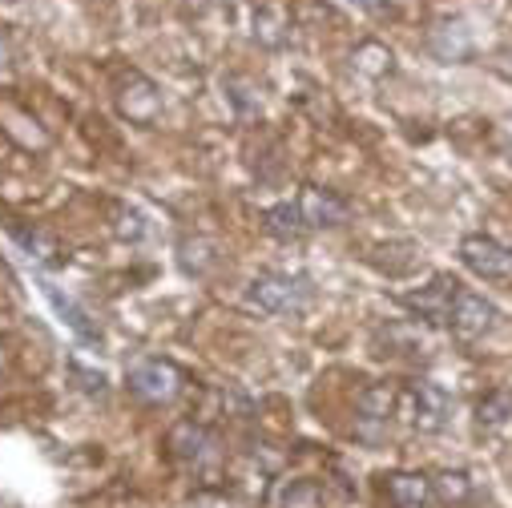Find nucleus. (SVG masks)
<instances>
[{
  "mask_svg": "<svg viewBox=\"0 0 512 508\" xmlns=\"http://www.w3.org/2000/svg\"><path fill=\"white\" fill-rule=\"evenodd\" d=\"M460 263L480 279H512V250L488 234H468L460 242Z\"/></svg>",
  "mask_w": 512,
  "mask_h": 508,
  "instance_id": "nucleus-5",
  "label": "nucleus"
},
{
  "mask_svg": "<svg viewBox=\"0 0 512 508\" xmlns=\"http://www.w3.org/2000/svg\"><path fill=\"white\" fill-rule=\"evenodd\" d=\"M355 9H363V13H383L388 9V0H351Z\"/></svg>",
  "mask_w": 512,
  "mask_h": 508,
  "instance_id": "nucleus-16",
  "label": "nucleus"
},
{
  "mask_svg": "<svg viewBox=\"0 0 512 508\" xmlns=\"http://www.w3.org/2000/svg\"><path fill=\"white\" fill-rule=\"evenodd\" d=\"M263 226H267V234H275V238H283V242H295V238L307 234V222H303V214H299L295 202L271 206V210L263 214Z\"/></svg>",
  "mask_w": 512,
  "mask_h": 508,
  "instance_id": "nucleus-11",
  "label": "nucleus"
},
{
  "mask_svg": "<svg viewBox=\"0 0 512 508\" xmlns=\"http://www.w3.org/2000/svg\"><path fill=\"white\" fill-rule=\"evenodd\" d=\"M9 57V49H5V41H0V61H5Z\"/></svg>",
  "mask_w": 512,
  "mask_h": 508,
  "instance_id": "nucleus-17",
  "label": "nucleus"
},
{
  "mask_svg": "<svg viewBox=\"0 0 512 508\" xmlns=\"http://www.w3.org/2000/svg\"><path fill=\"white\" fill-rule=\"evenodd\" d=\"M359 412H363V420H388L396 412V388H388V384L367 388L359 396Z\"/></svg>",
  "mask_w": 512,
  "mask_h": 508,
  "instance_id": "nucleus-12",
  "label": "nucleus"
},
{
  "mask_svg": "<svg viewBox=\"0 0 512 508\" xmlns=\"http://www.w3.org/2000/svg\"><path fill=\"white\" fill-rule=\"evenodd\" d=\"M432 488H436L440 500H464V496L472 492V480H468L464 472H444V476L432 480Z\"/></svg>",
  "mask_w": 512,
  "mask_h": 508,
  "instance_id": "nucleus-15",
  "label": "nucleus"
},
{
  "mask_svg": "<svg viewBox=\"0 0 512 508\" xmlns=\"http://www.w3.org/2000/svg\"><path fill=\"white\" fill-rule=\"evenodd\" d=\"M295 206H299V214H303L307 230L347 222V202H343L339 194H331V190H319V186H303V194H299V202H295Z\"/></svg>",
  "mask_w": 512,
  "mask_h": 508,
  "instance_id": "nucleus-7",
  "label": "nucleus"
},
{
  "mask_svg": "<svg viewBox=\"0 0 512 508\" xmlns=\"http://www.w3.org/2000/svg\"><path fill=\"white\" fill-rule=\"evenodd\" d=\"M388 496L400 508H420V504H428L436 496V488H432V480L424 472H392L388 476Z\"/></svg>",
  "mask_w": 512,
  "mask_h": 508,
  "instance_id": "nucleus-10",
  "label": "nucleus"
},
{
  "mask_svg": "<svg viewBox=\"0 0 512 508\" xmlns=\"http://www.w3.org/2000/svg\"><path fill=\"white\" fill-rule=\"evenodd\" d=\"M279 508H323V492L315 480H291L279 496Z\"/></svg>",
  "mask_w": 512,
  "mask_h": 508,
  "instance_id": "nucleus-14",
  "label": "nucleus"
},
{
  "mask_svg": "<svg viewBox=\"0 0 512 508\" xmlns=\"http://www.w3.org/2000/svg\"><path fill=\"white\" fill-rule=\"evenodd\" d=\"M41 291H45V299L53 303V311L73 327V335H77V339H85V343H101V331L89 323V311H85L81 303H73L69 295H61V287H53L49 279H41Z\"/></svg>",
  "mask_w": 512,
  "mask_h": 508,
  "instance_id": "nucleus-9",
  "label": "nucleus"
},
{
  "mask_svg": "<svg viewBox=\"0 0 512 508\" xmlns=\"http://www.w3.org/2000/svg\"><path fill=\"white\" fill-rule=\"evenodd\" d=\"M396 412L416 428V432H444L448 420H452V400L444 388L428 384V379H420V384H404L396 392Z\"/></svg>",
  "mask_w": 512,
  "mask_h": 508,
  "instance_id": "nucleus-2",
  "label": "nucleus"
},
{
  "mask_svg": "<svg viewBox=\"0 0 512 508\" xmlns=\"http://www.w3.org/2000/svg\"><path fill=\"white\" fill-rule=\"evenodd\" d=\"M125 384H130V392L146 404H170L182 392V371L166 359H142V363L130 367Z\"/></svg>",
  "mask_w": 512,
  "mask_h": 508,
  "instance_id": "nucleus-3",
  "label": "nucleus"
},
{
  "mask_svg": "<svg viewBox=\"0 0 512 508\" xmlns=\"http://www.w3.org/2000/svg\"><path fill=\"white\" fill-rule=\"evenodd\" d=\"M456 291L460 283L452 275H436L428 287H420L416 295H404V307H412L420 319H432V323H448V311L456 303Z\"/></svg>",
  "mask_w": 512,
  "mask_h": 508,
  "instance_id": "nucleus-6",
  "label": "nucleus"
},
{
  "mask_svg": "<svg viewBox=\"0 0 512 508\" xmlns=\"http://www.w3.org/2000/svg\"><path fill=\"white\" fill-rule=\"evenodd\" d=\"M246 303L267 315H299L311 303V279L307 275H283V271H263L246 287Z\"/></svg>",
  "mask_w": 512,
  "mask_h": 508,
  "instance_id": "nucleus-1",
  "label": "nucleus"
},
{
  "mask_svg": "<svg viewBox=\"0 0 512 508\" xmlns=\"http://www.w3.org/2000/svg\"><path fill=\"white\" fill-rule=\"evenodd\" d=\"M492 323H496V307H492L484 295L460 287V291H456V303H452V311H448L452 335H456L460 343H476V339H484V335L492 331Z\"/></svg>",
  "mask_w": 512,
  "mask_h": 508,
  "instance_id": "nucleus-4",
  "label": "nucleus"
},
{
  "mask_svg": "<svg viewBox=\"0 0 512 508\" xmlns=\"http://www.w3.org/2000/svg\"><path fill=\"white\" fill-rule=\"evenodd\" d=\"M170 448H174V456H178V460L206 464V460H214L218 440H214V436H210L202 424H178V428L170 432Z\"/></svg>",
  "mask_w": 512,
  "mask_h": 508,
  "instance_id": "nucleus-8",
  "label": "nucleus"
},
{
  "mask_svg": "<svg viewBox=\"0 0 512 508\" xmlns=\"http://www.w3.org/2000/svg\"><path fill=\"white\" fill-rule=\"evenodd\" d=\"M476 420L484 428H500L512 420V392H488L480 404H476Z\"/></svg>",
  "mask_w": 512,
  "mask_h": 508,
  "instance_id": "nucleus-13",
  "label": "nucleus"
}]
</instances>
